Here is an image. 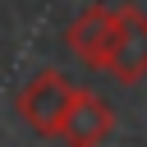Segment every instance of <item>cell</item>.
<instances>
[{
    "label": "cell",
    "mask_w": 147,
    "mask_h": 147,
    "mask_svg": "<svg viewBox=\"0 0 147 147\" xmlns=\"http://www.w3.org/2000/svg\"><path fill=\"white\" fill-rule=\"evenodd\" d=\"M110 133H115V110H110V101H101V96L87 92V87H74L69 110H64V119H60V138H64V142H78V147H92V142H106Z\"/></svg>",
    "instance_id": "3957f363"
},
{
    "label": "cell",
    "mask_w": 147,
    "mask_h": 147,
    "mask_svg": "<svg viewBox=\"0 0 147 147\" xmlns=\"http://www.w3.org/2000/svg\"><path fill=\"white\" fill-rule=\"evenodd\" d=\"M110 28H115V9H110V5H87V9L64 28V46H69L87 69H101V64H106V46H110Z\"/></svg>",
    "instance_id": "277c9868"
},
{
    "label": "cell",
    "mask_w": 147,
    "mask_h": 147,
    "mask_svg": "<svg viewBox=\"0 0 147 147\" xmlns=\"http://www.w3.org/2000/svg\"><path fill=\"white\" fill-rule=\"evenodd\" d=\"M101 69L115 83H142L147 78V14L138 5L115 9V28H110V46H106Z\"/></svg>",
    "instance_id": "6da1fadb"
},
{
    "label": "cell",
    "mask_w": 147,
    "mask_h": 147,
    "mask_svg": "<svg viewBox=\"0 0 147 147\" xmlns=\"http://www.w3.org/2000/svg\"><path fill=\"white\" fill-rule=\"evenodd\" d=\"M74 78H64L60 69H41L37 78H28V87L18 92V115L28 119L32 133L41 138H60V119L69 110V96H74Z\"/></svg>",
    "instance_id": "7a4b0ae2"
}]
</instances>
